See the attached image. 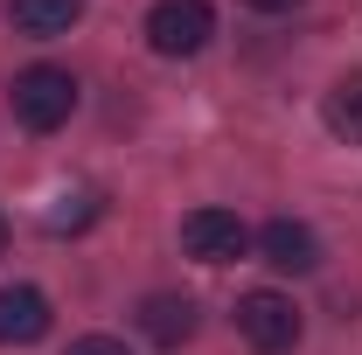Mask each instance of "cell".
Returning a JSON list of instances; mask_svg holds the SVG:
<instances>
[{
	"label": "cell",
	"instance_id": "obj_6",
	"mask_svg": "<svg viewBox=\"0 0 362 355\" xmlns=\"http://www.w3.org/2000/svg\"><path fill=\"white\" fill-rule=\"evenodd\" d=\"M258 251H265L272 272H314L320 265V237L307 223H293V216H272L265 230H258Z\"/></svg>",
	"mask_w": 362,
	"mask_h": 355
},
{
	"label": "cell",
	"instance_id": "obj_11",
	"mask_svg": "<svg viewBox=\"0 0 362 355\" xmlns=\"http://www.w3.org/2000/svg\"><path fill=\"white\" fill-rule=\"evenodd\" d=\"M70 355H133V349L112 342V334H84V342H70Z\"/></svg>",
	"mask_w": 362,
	"mask_h": 355
},
{
	"label": "cell",
	"instance_id": "obj_5",
	"mask_svg": "<svg viewBox=\"0 0 362 355\" xmlns=\"http://www.w3.org/2000/svg\"><path fill=\"white\" fill-rule=\"evenodd\" d=\"M42 334H49V293L42 286H0V342L35 349Z\"/></svg>",
	"mask_w": 362,
	"mask_h": 355
},
{
	"label": "cell",
	"instance_id": "obj_7",
	"mask_svg": "<svg viewBox=\"0 0 362 355\" xmlns=\"http://www.w3.org/2000/svg\"><path fill=\"white\" fill-rule=\"evenodd\" d=\"M139 327L160 342V349H175L195 334V300H181V293H153L146 307H139Z\"/></svg>",
	"mask_w": 362,
	"mask_h": 355
},
{
	"label": "cell",
	"instance_id": "obj_13",
	"mask_svg": "<svg viewBox=\"0 0 362 355\" xmlns=\"http://www.w3.org/2000/svg\"><path fill=\"white\" fill-rule=\"evenodd\" d=\"M0 251H7V223H0Z\"/></svg>",
	"mask_w": 362,
	"mask_h": 355
},
{
	"label": "cell",
	"instance_id": "obj_10",
	"mask_svg": "<svg viewBox=\"0 0 362 355\" xmlns=\"http://www.w3.org/2000/svg\"><path fill=\"white\" fill-rule=\"evenodd\" d=\"M90 216H98V195H90V188H77V195H56V209H49V230H56V237H70V230H84Z\"/></svg>",
	"mask_w": 362,
	"mask_h": 355
},
{
	"label": "cell",
	"instance_id": "obj_3",
	"mask_svg": "<svg viewBox=\"0 0 362 355\" xmlns=\"http://www.w3.org/2000/svg\"><path fill=\"white\" fill-rule=\"evenodd\" d=\"M237 334H244L258 355H286L293 342H300V307H293L286 293L258 286V293H244V300H237Z\"/></svg>",
	"mask_w": 362,
	"mask_h": 355
},
{
	"label": "cell",
	"instance_id": "obj_9",
	"mask_svg": "<svg viewBox=\"0 0 362 355\" xmlns=\"http://www.w3.org/2000/svg\"><path fill=\"white\" fill-rule=\"evenodd\" d=\"M320 119H327V133L362 146V70H349L341 84L327 91V105H320Z\"/></svg>",
	"mask_w": 362,
	"mask_h": 355
},
{
	"label": "cell",
	"instance_id": "obj_4",
	"mask_svg": "<svg viewBox=\"0 0 362 355\" xmlns=\"http://www.w3.org/2000/svg\"><path fill=\"white\" fill-rule=\"evenodd\" d=\"M181 244H188V258H202V265H237V258L251 251V230L230 216V209H188V216H181Z\"/></svg>",
	"mask_w": 362,
	"mask_h": 355
},
{
	"label": "cell",
	"instance_id": "obj_8",
	"mask_svg": "<svg viewBox=\"0 0 362 355\" xmlns=\"http://www.w3.org/2000/svg\"><path fill=\"white\" fill-rule=\"evenodd\" d=\"M77 21H84V0H14V28H21V35H35V42L70 35Z\"/></svg>",
	"mask_w": 362,
	"mask_h": 355
},
{
	"label": "cell",
	"instance_id": "obj_12",
	"mask_svg": "<svg viewBox=\"0 0 362 355\" xmlns=\"http://www.w3.org/2000/svg\"><path fill=\"white\" fill-rule=\"evenodd\" d=\"M244 7H258V14H293L300 0H244Z\"/></svg>",
	"mask_w": 362,
	"mask_h": 355
},
{
	"label": "cell",
	"instance_id": "obj_2",
	"mask_svg": "<svg viewBox=\"0 0 362 355\" xmlns=\"http://www.w3.org/2000/svg\"><path fill=\"white\" fill-rule=\"evenodd\" d=\"M209 35H216L209 0H153L146 7V49L153 56H195Z\"/></svg>",
	"mask_w": 362,
	"mask_h": 355
},
{
	"label": "cell",
	"instance_id": "obj_1",
	"mask_svg": "<svg viewBox=\"0 0 362 355\" xmlns=\"http://www.w3.org/2000/svg\"><path fill=\"white\" fill-rule=\"evenodd\" d=\"M70 112H77V77H70V70L28 63V70L14 77V119H21L28 133H56Z\"/></svg>",
	"mask_w": 362,
	"mask_h": 355
}]
</instances>
